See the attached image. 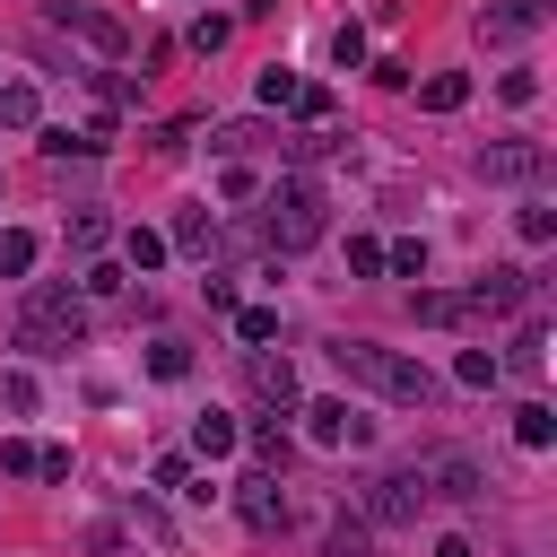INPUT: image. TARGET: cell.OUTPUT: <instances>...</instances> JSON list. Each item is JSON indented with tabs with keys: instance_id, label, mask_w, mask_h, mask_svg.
<instances>
[{
	"instance_id": "6da1fadb",
	"label": "cell",
	"mask_w": 557,
	"mask_h": 557,
	"mask_svg": "<svg viewBox=\"0 0 557 557\" xmlns=\"http://www.w3.org/2000/svg\"><path fill=\"white\" fill-rule=\"evenodd\" d=\"M331 366H339V374H357L366 392L400 400V409H418V400L435 392V374H426L418 357H400V348H374V339H331Z\"/></svg>"
},
{
	"instance_id": "7a4b0ae2",
	"label": "cell",
	"mask_w": 557,
	"mask_h": 557,
	"mask_svg": "<svg viewBox=\"0 0 557 557\" xmlns=\"http://www.w3.org/2000/svg\"><path fill=\"white\" fill-rule=\"evenodd\" d=\"M322 209H331V200H322V183H313V174H278V183H270V200H261V226H270V244H278V252H305V244H322V226H331Z\"/></svg>"
},
{
	"instance_id": "3957f363",
	"label": "cell",
	"mask_w": 557,
	"mask_h": 557,
	"mask_svg": "<svg viewBox=\"0 0 557 557\" xmlns=\"http://www.w3.org/2000/svg\"><path fill=\"white\" fill-rule=\"evenodd\" d=\"M87 331V305H78V287H61V278H35L26 287V305H17V339L26 348H70Z\"/></svg>"
},
{
	"instance_id": "277c9868",
	"label": "cell",
	"mask_w": 557,
	"mask_h": 557,
	"mask_svg": "<svg viewBox=\"0 0 557 557\" xmlns=\"http://www.w3.org/2000/svg\"><path fill=\"white\" fill-rule=\"evenodd\" d=\"M418 513H426V479H418V470H383V479H366V513H357V522L418 531Z\"/></svg>"
},
{
	"instance_id": "5b68a950",
	"label": "cell",
	"mask_w": 557,
	"mask_h": 557,
	"mask_svg": "<svg viewBox=\"0 0 557 557\" xmlns=\"http://www.w3.org/2000/svg\"><path fill=\"white\" fill-rule=\"evenodd\" d=\"M461 296H470V322H487V313H531L540 278L513 270V261H496V270H479V287H461Z\"/></svg>"
},
{
	"instance_id": "8992f818",
	"label": "cell",
	"mask_w": 557,
	"mask_h": 557,
	"mask_svg": "<svg viewBox=\"0 0 557 557\" xmlns=\"http://www.w3.org/2000/svg\"><path fill=\"white\" fill-rule=\"evenodd\" d=\"M235 513H244V531H287V487H278V470H252V479H235Z\"/></svg>"
},
{
	"instance_id": "52a82bcc",
	"label": "cell",
	"mask_w": 557,
	"mask_h": 557,
	"mask_svg": "<svg viewBox=\"0 0 557 557\" xmlns=\"http://www.w3.org/2000/svg\"><path fill=\"white\" fill-rule=\"evenodd\" d=\"M296 418H305V435H313L322 453H339V444H366V435H374L348 400H296Z\"/></svg>"
},
{
	"instance_id": "ba28073f",
	"label": "cell",
	"mask_w": 557,
	"mask_h": 557,
	"mask_svg": "<svg viewBox=\"0 0 557 557\" xmlns=\"http://www.w3.org/2000/svg\"><path fill=\"white\" fill-rule=\"evenodd\" d=\"M418 479H426L435 496H453V505H479V496H487V470H479L470 453H426Z\"/></svg>"
},
{
	"instance_id": "9c48e42d",
	"label": "cell",
	"mask_w": 557,
	"mask_h": 557,
	"mask_svg": "<svg viewBox=\"0 0 557 557\" xmlns=\"http://www.w3.org/2000/svg\"><path fill=\"white\" fill-rule=\"evenodd\" d=\"M52 26H78V35H87L104 61H122V52H131V26H122L113 9H78V0H52Z\"/></svg>"
},
{
	"instance_id": "30bf717a",
	"label": "cell",
	"mask_w": 557,
	"mask_h": 557,
	"mask_svg": "<svg viewBox=\"0 0 557 557\" xmlns=\"http://www.w3.org/2000/svg\"><path fill=\"white\" fill-rule=\"evenodd\" d=\"M479 174L487 183H540L548 174V148L540 139H496V148H479Z\"/></svg>"
},
{
	"instance_id": "8fae6325",
	"label": "cell",
	"mask_w": 557,
	"mask_h": 557,
	"mask_svg": "<svg viewBox=\"0 0 557 557\" xmlns=\"http://www.w3.org/2000/svg\"><path fill=\"white\" fill-rule=\"evenodd\" d=\"M244 383H252V400H270V409H296V366H287V357L252 348V357H244Z\"/></svg>"
},
{
	"instance_id": "7c38bea8",
	"label": "cell",
	"mask_w": 557,
	"mask_h": 557,
	"mask_svg": "<svg viewBox=\"0 0 557 557\" xmlns=\"http://www.w3.org/2000/svg\"><path fill=\"white\" fill-rule=\"evenodd\" d=\"M531 26H548V0H496V9H479V35L487 44H522Z\"/></svg>"
},
{
	"instance_id": "4fadbf2b",
	"label": "cell",
	"mask_w": 557,
	"mask_h": 557,
	"mask_svg": "<svg viewBox=\"0 0 557 557\" xmlns=\"http://www.w3.org/2000/svg\"><path fill=\"white\" fill-rule=\"evenodd\" d=\"M409 313H418V322H435V331H453V322H470V296H453V287H418V296H409Z\"/></svg>"
},
{
	"instance_id": "5bb4252c",
	"label": "cell",
	"mask_w": 557,
	"mask_h": 557,
	"mask_svg": "<svg viewBox=\"0 0 557 557\" xmlns=\"http://www.w3.org/2000/svg\"><path fill=\"white\" fill-rule=\"evenodd\" d=\"M235 444H244V426H235L226 409H200V418H191V453L218 461V453H235Z\"/></svg>"
},
{
	"instance_id": "9a60e30c",
	"label": "cell",
	"mask_w": 557,
	"mask_h": 557,
	"mask_svg": "<svg viewBox=\"0 0 557 557\" xmlns=\"http://www.w3.org/2000/svg\"><path fill=\"white\" fill-rule=\"evenodd\" d=\"M418 104H426V113H461V104H470V70H435V78L418 87Z\"/></svg>"
},
{
	"instance_id": "2e32d148",
	"label": "cell",
	"mask_w": 557,
	"mask_h": 557,
	"mask_svg": "<svg viewBox=\"0 0 557 557\" xmlns=\"http://www.w3.org/2000/svg\"><path fill=\"white\" fill-rule=\"evenodd\" d=\"M496 366H513V374H540V366H548V331H540V322H522V331H513V348H505Z\"/></svg>"
},
{
	"instance_id": "e0dca14e",
	"label": "cell",
	"mask_w": 557,
	"mask_h": 557,
	"mask_svg": "<svg viewBox=\"0 0 557 557\" xmlns=\"http://www.w3.org/2000/svg\"><path fill=\"white\" fill-rule=\"evenodd\" d=\"M35 113H44V104H35V87H26V78H9V87H0V131H35Z\"/></svg>"
},
{
	"instance_id": "ac0fdd59",
	"label": "cell",
	"mask_w": 557,
	"mask_h": 557,
	"mask_svg": "<svg viewBox=\"0 0 557 557\" xmlns=\"http://www.w3.org/2000/svg\"><path fill=\"white\" fill-rule=\"evenodd\" d=\"M209 244H218V226H209L200 209H183V218H174V235H165V252H209Z\"/></svg>"
},
{
	"instance_id": "d6986e66",
	"label": "cell",
	"mask_w": 557,
	"mask_h": 557,
	"mask_svg": "<svg viewBox=\"0 0 557 557\" xmlns=\"http://www.w3.org/2000/svg\"><path fill=\"white\" fill-rule=\"evenodd\" d=\"M513 435H522L531 453H548V444H557V418H548L540 400H522V409H513Z\"/></svg>"
},
{
	"instance_id": "ffe728a7",
	"label": "cell",
	"mask_w": 557,
	"mask_h": 557,
	"mask_svg": "<svg viewBox=\"0 0 557 557\" xmlns=\"http://www.w3.org/2000/svg\"><path fill=\"white\" fill-rule=\"evenodd\" d=\"M35 270V235L26 226H0V278H26Z\"/></svg>"
},
{
	"instance_id": "44dd1931",
	"label": "cell",
	"mask_w": 557,
	"mask_h": 557,
	"mask_svg": "<svg viewBox=\"0 0 557 557\" xmlns=\"http://www.w3.org/2000/svg\"><path fill=\"white\" fill-rule=\"evenodd\" d=\"M366 531H374V522H357V513H331V540H322V557H366Z\"/></svg>"
},
{
	"instance_id": "7402d4cb",
	"label": "cell",
	"mask_w": 557,
	"mask_h": 557,
	"mask_svg": "<svg viewBox=\"0 0 557 557\" xmlns=\"http://www.w3.org/2000/svg\"><path fill=\"white\" fill-rule=\"evenodd\" d=\"M148 374H157V383H183V374H191V348H183V339H157V348H148Z\"/></svg>"
},
{
	"instance_id": "603a6c76",
	"label": "cell",
	"mask_w": 557,
	"mask_h": 557,
	"mask_svg": "<svg viewBox=\"0 0 557 557\" xmlns=\"http://www.w3.org/2000/svg\"><path fill=\"white\" fill-rule=\"evenodd\" d=\"M496 374H505V366H496L487 348H461V357H453V383H470V392H487Z\"/></svg>"
},
{
	"instance_id": "cb8c5ba5",
	"label": "cell",
	"mask_w": 557,
	"mask_h": 557,
	"mask_svg": "<svg viewBox=\"0 0 557 557\" xmlns=\"http://www.w3.org/2000/svg\"><path fill=\"white\" fill-rule=\"evenodd\" d=\"M122 252H131V270H157V261H165V235H157V226H131Z\"/></svg>"
},
{
	"instance_id": "d4e9b609",
	"label": "cell",
	"mask_w": 557,
	"mask_h": 557,
	"mask_svg": "<svg viewBox=\"0 0 557 557\" xmlns=\"http://www.w3.org/2000/svg\"><path fill=\"white\" fill-rule=\"evenodd\" d=\"M235 331H244L252 348H261V339H278V305H244V313H235Z\"/></svg>"
},
{
	"instance_id": "484cf974",
	"label": "cell",
	"mask_w": 557,
	"mask_h": 557,
	"mask_svg": "<svg viewBox=\"0 0 557 557\" xmlns=\"http://www.w3.org/2000/svg\"><path fill=\"white\" fill-rule=\"evenodd\" d=\"M296 87H305V78H296V70H278V61L261 70V104H296Z\"/></svg>"
},
{
	"instance_id": "4316f807",
	"label": "cell",
	"mask_w": 557,
	"mask_h": 557,
	"mask_svg": "<svg viewBox=\"0 0 557 557\" xmlns=\"http://www.w3.org/2000/svg\"><path fill=\"white\" fill-rule=\"evenodd\" d=\"M209 148H218V157H244V148H261V122H226Z\"/></svg>"
},
{
	"instance_id": "83f0119b",
	"label": "cell",
	"mask_w": 557,
	"mask_h": 557,
	"mask_svg": "<svg viewBox=\"0 0 557 557\" xmlns=\"http://www.w3.org/2000/svg\"><path fill=\"white\" fill-rule=\"evenodd\" d=\"M104 235H113V226H104L96 209H78V218H70V244H78V252H104Z\"/></svg>"
},
{
	"instance_id": "f1b7e54d",
	"label": "cell",
	"mask_w": 557,
	"mask_h": 557,
	"mask_svg": "<svg viewBox=\"0 0 557 557\" xmlns=\"http://www.w3.org/2000/svg\"><path fill=\"white\" fill-rule=\"evenodd\" d=\"M383 261H392V270H400V278H426V244H418V235H409V244H392V252H383Z\"/></svg>"
},
{
	"instance_id": "f546056e",
	"label": "cell",
	"mask_w": 557,
	"mask_h": 557,
	"mask_svg": "<svg viewBox=\"0 0 557 557\" xmlns=\"http://www.w3.org/2000/svg\"><path fill=\"white\" fill-rule=\"evenodd\" d=\"M148 479H157V487H183V496H191V461H183V453H157V470H148Z\"/></svg>"
},
{
	"instance_id": "4dcf8cb0",
	"label": "cell",
	"mask_w": 557,
	"mask_h": 557,
	"mask_svg": "<svg viewBox=\"0 0 557 557\" xmlns=\"http://www.w3.org/2000/svg\"><path fill=\"white\" fill-rule=\"evenodd\" d=\"M331 61H339V70H357V61H366V35H357V26H339V35H331Z\"/></svg>"
},
{
	"instance_id": "1f68e13d",
	"label": "cell",
	"mask_w": 557,
	"mask_h": 557,
	"mask_svg": "<svg viewBox=\"0 0 557 557\" xmlns=\"http://www.w3.org/2000/svg\"><path fill=\"white\" fill-rule=\"evenodd\" d=\"M548 235H557V209L531 200V209H522V244H548Z\"/></svg>"
},
{
	"instance_id": "d6a6232c",
	"label": "cell",
	"mask_w": 557,
	"mask_h": 557,
	"mask_svg": "<svg viewBox=\"0 0 557 557\" xmlns=\"http://www.w3.org/2000/svg\"><path fill=\"white\" fill-rule=\"evenodd\" d=\"M348 270H357V278H374V270H383V244H374V235H357V244H348Z\"/></svg>"
},
{
	"instance_id": "836d02e7",
	"label": "cell",
	"mask_w": 557,
	"mask_h": 557,
	"mask_svg": "<svg viewBox=\"0 0 557 557\" xmlns=\"http://www.w3.org/2000/svg\"><path fill=\"white\" fill-rule=\"evenodd\" d=\"M252 453H261V470H278V461H287V435H278V426H252Z\"/></svg>"
},
{
	"instance_id": "e575fe53",
	"label": "cell",
	"mask_w": 557,
	"mask_h": 557,
	"mask_svg": "<svg viewBox=\"0 0 557 557\" xmlns=\"http://www.w3.org/2000/svg\"><path fill=\"white\" fill-rule=\"evenodd\" d=\"M496 96H505V104H531V96H540V78H531V70H505V87H496Z\"/></svg>"
},
{
	"instance_id": "d590c367",
	"label": "cell",
	"mask_w": 557,
	"mask_h": 557,
	"mask_svg": "<svg viewBox=\"0 0 557 557\" xmlns=\"http://www.w3.org/2000/svg\"><path fill=\"white\" fill-rule=\"evenodd\" d=\"M0 400L9 409H35V374H0Z\"/></svg>"
},
{
	"instance_id": "8d00e7d4",
	"label": "cell",
	"mask_w": 557,
	"mask_h": 557,
	"mask_svg": "<svg viewBox=\"0 0 557 557\" xmlns=\"http://www.w3.org/2000/svg\"><path fill=\"white\" fill-rule=\"evenodd\" d=\"M435 557H479V548H470L461 531H444V540H435Z\"/></svg>"
}]
</instances>
